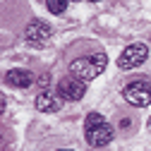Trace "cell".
<instances>
[{
  "label": "cell",
  "mask_w": 151,
  "mask_h": 151,
  "mask_svg": "<svg viewBox=\"0 0 151 151\" xmlns=\"http://www.w3.org/2000/svg\"><path fill=\"white\" fill-rule=\"evenodd\" d=\"M106 65H108L106 53L84 55V58H77V60L70 63V74H74V77L82 79V82H91V79H96L99 74L106 70Z\"/></svg>",
  "instance_id": "cell-1"
},
{
  "label": "cell",
  "mask_w": 151,
  "mask_h": 151,
  "mask_svg": "<svg viewBox=\"0 0 151 151\" xmlns=\"http://www.w3.org/2000/svg\"><path fill=\"white\" fill-rule=\"evenodd\" d=\"M122 99L134 106V108H144L151 103V84H146L144 79H134L122 89Z\"/></svg>",
  "instance_id": "cell-2"
},
{
  "label": "cell",
  "mask_w": 151,
  "mask_h": 151,
  "mask_svg": "<svg viewBox=\"0 0 151 151\" xmlns=\"http://www.w3.org/2000/svg\"><path fill=\"white\" fill-rule=\"evenodd\" d=\"M146 58H149V48H146V43H132V46H127V48L120 53L118 67H120V70H134V67L144 65Z\"/></svg>",
  "instance_id": "cell-3"
},
{
  "label": "cell",
  "mask_w": 151,
  "mask_h": 151,
  "mask_svg": "<svg viewBox=\"0 0 151 151\" xmlns=\"http://www.w3.org/2000/svg\"><path fill=\"white\" fill-rule=\"evenodd\" d=\"M86 93V82L77 79L74 74H70V77H63L58 82V96L63 101H82Z\"/></svg>",
  "instance_id": "cell-4"
},
{
  "label": "cell",
  "mask_w": 151,
  "mask_h": 151,
  "mask_svg": "<svg viewBox=\"0 0 151 151\" xmlns=\"http://www.w3.org/2000/svg\"><path fill=\"white\" fill-rule=\"evenodd\" d=\"M84 137H86V144H89V146L101 149V146H108V144L113 142L115 132H113V127H110L108 122H101V125H96V127L84 129Z\"/></svg>",
  "instance_id": "cell-5"
},
{
  "label": "cell",
  "mask_w": 151,
  "mask_h": 151,
  "mask_svg": "<svg viewBox=\"0 0 151 151\" xmlns=\"http://www.w3.org/2000/svg\"><path fill=\"white\" fill-rule=\"evenodd\" d=\"M48 39H50V27H48L46 22H41V19H31V22L27 24V41H29L31 46L43 48Z\"/></svg>",
  "instance_id": "cell-6"
},
{
  "label": "cell",
  "mask_w": 151,
  "mask_h": 151,
  "mask_svg": "<svg viewBox=\"0 0 151 151\" xmlns=\"http://www.w3.org/2000/svg\"><path fill=\"white\" fill-rule=\"evenodd\" d=\"M36 108L41 113H58L63 108V99L50 93V91H41L39 96H36Z\"/></svg>",
  "instance_id": "cell-7"
},
{
  "label": "cell",
  "mask_w": 151,
  "mask_h": 151,
  "mask_svg": "<svg viewBox=\"0 0 151 151\" xmlns=\"http://www.w3.org/2000/svg\"><path fill=\"white\" fill-rule=\"evenodd\" d=\"M5 82L10 86H17V89H27V86L34 84V74L29 70H10L5 74Z\"/></svg>",
  "instance_id": "cell-8"
},
{
  "label": "cell",
  "mask_w": 151,
  "mask_h": 151,
  "mask_svg": "<svg viewBox=\"0 0 151 151\" xmlns=\"http://www.w3.org/2000/svg\"><path fill=\"white\" fill-rule=\"evenodd\" d=\"M46 7H48L53 14H63L65 7H67V0H46Z\"/></svg>",
  "instance_id": "cell-9"
},
{
  "label": "cell",
  "mask_w": 151,
  "mask_h": 151,
  "mask_svg": "<svg viewBox=\"0 0 151 151\" xmlns=\"http://www.w3.org/2000/svg\"><path fill=\"white\" fill-rule=\"evenodd\" d=\"M101 122H106V118L101 115V113H89V115H86V120H84V129L96 127V125H101Z\"/></svg>",
  "instance_id": "cell-10"
},
{
  "label": "cell",
  "mask_w": 151,
  "mask_h": 151,
  "mask_svg": "<svg viewBox=\"0 0 151 151\" xmlns=\"http://www.w3.org/2000/svg\"><path fill=\"white\" fill-rule=\"evenodd\" d=\"M50 84V77H48V74H41V77H39V86H48Z\"/></svg>",
  "instance_id": "cell-11"
},
{
  "label": "cell",
  "mask_w": 151,
  "mask_h": 151,
  "mask_svg": "<svg viewBox=\"0 0 151 151\" xmlns=\"http://www.w3.org/2000/svg\"><path fill=\"white\" fill-rule=\"evenodd\" d=\"M89 3H101V0H89Z\"/></svg>",
  "instance_id": "cell-12"
},
{
  "label": "cell",
  "mask_w": 151,
  "mask_h": 151,
  "mask_svg": "<svg viewBox=\"0 0 151 151\" xmlns=\"http://www.w3.org/2000/svg\"><path fill=\"white\" fill-rule=\"evenodd\" d=\"M72 3H77V0H72Z\"/></svg>",
  "instance_id": "cell-13"
},
{
  "label": "cell",
  "mask_w": 151,
  "mask_h": 151,
  "mask_svg": "<svg viewBox=\"0 0 151 151\" xmlns=\"http://www.w3.org/2000/svg\"><path fill=\"white\" fill-rule=\"evenodd\" d=\"M63 151H67V149H63Z\"/></svg>",
  "instance_id": "cell-14"
}]
</instances>
